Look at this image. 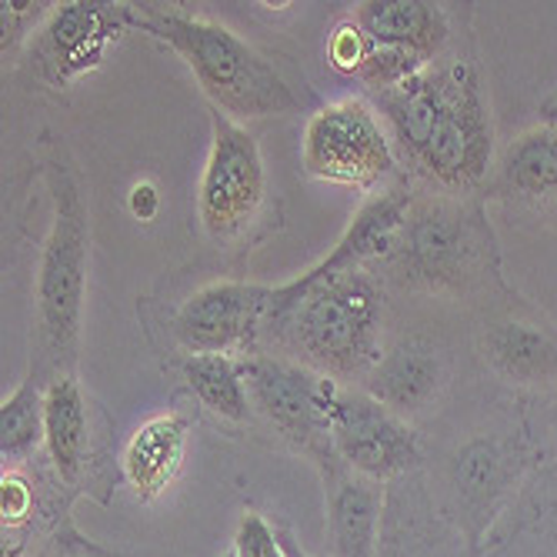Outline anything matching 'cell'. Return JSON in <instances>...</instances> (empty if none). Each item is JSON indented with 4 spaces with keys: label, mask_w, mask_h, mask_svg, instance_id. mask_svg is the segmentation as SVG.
<instances>
[{
    "label": "cell",
    "mask_w": 557,
    "mask_h": 557,
    "mask_svg": "<svg viewBox=\"0 0 557 557\" xmlns=\"http://www.w3.org/2000/svg\"><path fill=\"white\" fill-rule=\"evenodd\" d=\"M374 97L418 177L444 194H471L487 181L494 168V121L471 61L461 54L437 58Z\"/></svg>",
    "instance_id": "6da1fadb"
},
{
    "label": "cell",
    "mask_w": 557,
    "mask_h": 557,
    "mask_svg": "<svg viewBox=\"0 0 557 557\" xmlns=\"http://www.w3.org/2000/svg\"><path fill=\"white\" fill-rule=\"evenodd\" d=\"M264 334L337 384L364 381L384 354V290L371 271L337 274L308 287L281 284L274 287Z\"/></svg>",
    "instance_id": "7a4b0ae2"
},
{
    "label": "cell",
    "mask_w": 557,
    "mask_h": 557,
    "mask_svg": "<svg viewBox=\"0 0 557 557\" xmlns=\"http://www.w3.org/2000/svg\"><path fill=\"white\" fill-rule=\"evenodd\" d=\"M374 277L414 294H471L500 284L497 240L478 197H414L391 255L371 268Z\"/></svg>",
    "instance_id": "3957f363"
},
{
    "label": "cell",
    "mask_w": 557,
    "mask_h": 557,
    "mask_svg": "<svg viewBox=\"0 0 557 557\" xmlns=\"http://www.w3.org/2000/svg\"><path fill=\"white\" fill-rule=\"evenodd\" d=\"M131 24L177 50L214 111L244 121L297 111V97L277 67L231 27L181 11H158L154 4L131 8Z\"/></svg>",
    "instance_id": "277c9868"
},
{
    "label": "cell",
    "mask_w": 557,
    "mask_h": 557,
    "mask_svg": "<svg viewBox=\"0 0 557 557\" xmlns=\"http://www.w3.org/2000/svg\"><path fill=\"white\" fill-rule=\"evenodd\" d=\"M44 181L54 211H50V231L44 237L37 268V331L47 350L44 361L50 364V371L71 374L81 337L90 224L81 177L71 168L61 144H47Z\"/></svg>",
    "instance_id": "5b68a950"
},
{
    "label": "cell",
    "mask_w": 557,
    "mask_h": 557,
    "mask_svg": "<svg viewBox=\"0 0 557 557\" xmlns=\"http://www.w3.org/2000/svg\"><path fill=\"white\" fill-rule=\"evenodd\" d=\"M534 468L537 458L521 428L515 434H471L441 461L437 478H428L437 508L465 534L471 557H478Z\"/></svg>",
    "instance_id": "8992f818"
},
{
    "label": "cell",
    "mask_w": 557,
    "mask_h": 557,
    "mask_svg": "<svg viewBox=\"0 0 557 557\" xmlns=\"http://www.w3.org/2000/svg\"><path fill=\"white\" fill-rule=\"evenodd\" d=\"M327 434L337 458L377 484H394L424 468L418 431L361 387L334 381L327 400Z\"/></svg>",
    "instance_id": "52a82bcc"
},
{
    "label": "cell",
    "mask_w": 557,
    "mask_h": 557,
    "mask_svg": "<svg viewBox=\"0 0 557 557\" xmlns=\"http://www.w3.org/2000/svg\"><path fill=\"white\" fill-rule=\"evenodd\" d=\"M250 408L264 418L281 441L304 450L318 465L331 447L327 434V400L334 381L274 354H247L240 358Z\"/></svg>",
    "instance_id": "ba28073f"
},
{
    "label": "cell",
    "mask_w": 557,
    "mask_h": 557,
    "mask_svg": "<svg viewBox=\"0 0 557 557\" xmlns=\"http://www.w3.org/2000/svg\"><path fill=\"white\" fill-rule=\"evenodd\" d=\"M268 174L258 140L227 114L211 111V154L197 190V218L218 244L240 237L261 214Z\"/></svg>",
    "instance_id": "9c48e42d"
},
{
    "label": "cell",
    "mask_w": 557,
    "mask_h": 557,
    "mask_svg": "<svg viewBox=\"0 0 557 557\" xmlns=\"http://www.w3.org/2000/svg\"><path fill=\"white\" fill-rule=\"evenodd\" d=\"M300 168L327 184L371 190L394 174V150L364 100H337L304 127Z\"/></svg>",
    "instance_id": "30bf717a"
},
{
    "label": "cell",
    "mask_w": 557,
    "mask_h": 557,
    "mask_svg": "<svg viewBox=\"0 0 557 557\" xmlns=\"http://www.w3.org/2000/svg\"><path fill=\"white\" fill-rule=\"evenodd\" d=\"M274 287L250 281H214L194 290L174 314V337L187 354L247 358L271 318ZM255 354V350H250Z\"/></svg>",
    "instance_id": "8fae6325"
},
{
    "label": "cell",
    "mask_w": 557,
    "mask_h": 557,
    "mask_svg": "<svg viewBox=\"0 0 557 557\" xmlns=\"http://www.w3.org/2000/svg\"><path fill=\"white\" fill-rule=\"evenodd\" d=\"M127 24V4H87V0H74V4L58 8L30 40L37 77L50 87L74 84L81 74L94 71L108 58V50L121 40Z\"/></svg>",
    "instance_id": "7c38bea8"
},
{
    "label": "cell",
    "mask_w": 557,
    "mask_h": 557,
    "mask_svg": "<svg viewBox=\"0 0 557 557\" xmlns=\"http://www.w3.org/2000/svg\"><path fill=\"white\" fill-rule=\"evenodd\" d=\"M377 557H471L465 534L444 518L421 471L387 484Z\"/></svg>",
    "instance_id": "4fadbf2b"
},
{
    "label": "cell",
    "mask_w": 557,
    "mask_h": 557,
    "mask_svg": "<svg viewBox=\"0 0 557 557\" xmlns=\"http://www.w3.org/2000/svg\"><path fill=\"white\" fill-rule=\"evenodd\" d=\"M324 478L331 557H377L387 484L350 471L334 450L318 461Z\"/></svg>",
    "instance_id": "5bb4252c"
},
{
    "label": "cell",
    "mask_w": 557,
    "mask_h": 557,
    "mask_svg": "<svg viewBox=\"0 0 557 557\" xmlns=\"http://www.w3.org/2000/svg\"><path fill=\"white\" fill-rule=\"evenodd\" d=\"M444 384L447 361L441 347L424 334H408L381 354L374 371L361 381V391L381 400L397 418L411 421L431 408Z\"/></svg>",
    "instance_id": "9a60e30c"
},
{
    "label": "cell",
    "mask_w": 557,
    "mask_h": 557,
    "mask_svg": "<svg viewBox=\"0 0 557 557\" xmlns=\"http://www.w3.org/2000/svg\"><path fill=\"white\" fill-rule=\"evenodd\" d=\"M411 205H414V190L404 181L394 184L391 190L371 197L358 211V218L350 221V227L341 234L331 255L321 264H314L311 271H304L294 284L308 287V284H318V281L337 277V274L371 271L374 264H381L391 255L404 221H408Z\"/></svg>",
    "instance_id": "2e32d148"
},
{
    "label": "cell",
    "mask_w": 557,
    "mask_h": 557,
    "mask_svg": "<svg viewBox=\"0 0 557 557\" xmlns=\"http://www.w3.org/2000/svg\"><path fill=\"white\" fill-rule=\"evenodd\" d=\"M478 350L500 381L534 394L557 387V327L550 324L521 318L491 321L478 334Z\"/></svg>",
    "instance_id": "e0dca14e"
},
{
    "label": "cell",
    "mask_w": 557,
    "mask_h": 557,
    "mask_svg": "<svg viewBox=\"0 0 557 557\" xmlns=\"http://www.w3.org/2000/svg\"><path fill=\"white\" fill-rule=\"evenodd\" d=\"M478 557H557V461L531 471Z\"/></svg>",
    "instance_id": "ac0fdd59"
},
{
    "label": "cell",
    "mask_w": 557,
    "mask_h": 557,
    "mask_svg": "<svg viewBox=\"0 0 557 557\" xmlns=\"http://www.w3.org/2000/svg\"><path fill=\"white\" fill-rule=\"evenodd\" d=\"M44 447L58 484L81 487L90 471V411L71 374H50L44 391Z\"/></svg>",
    "instance_id": "d6986e66"
},
{
    "label": "cell",
    "mask_w": 557,
    "mask_h": 557,
    "mask_svg": "<svg viewBox=\"0 0 557 557\" xmlns=\"http://www.w3.org/2000/svg\"><path fill=\"white\" fill-rule=\"evenodd\" d=\"M350 21L374 44L408 50L424 64L444 58V47L450 40L447 14L437 4H424V0H371V4L354 8Z\"/></svg>",
    "instance_id": "ffe728a7"
},
{
    "label": "cell",
    "mask_w": 557,
    "mask_h": 557,
    "mask_svg": "<svg viewBox=\"0 0 557 557\" xmlns=\"http://www.w3.org/2000/svg\"><path fill=\"white\" fill-rule=\"evenodd\" d=\"M187 450V418L158 414L144 421L121 450V474L140 504L158 500L181 474Z\"/></svg>",
    "instance_id": "44dd1931"
},
{
    "label": "cell",
    "mask_w": 557,
    "mask_h": 557,
    "mask_svg": "<svg viewBox=\"0 0 557 557\" xmlns=\"http://www.w3.org/2000/svg\"><path fill=\"white\" fill-rule=\"evenodd\" d=\"M491 190L518 200H557V124L537 127L504 150Z\"/></svg>",
    "instance_id": "7402d4cb"
},
{
    "label": "cell",
    "mask_w": 557,
    "mask_h": 557,
    "mask_svg": "<svg viewBox=\"0 0 557 557\" xmlns=\"http://www.w3.org/2000/svg\"><path fill=\"white\" fill-rule=\"evenodd\" d=\"M181 371L194 397L221 421L244 424L255 414L244 374H240V358H224V354H187Z\"/></svg>",
    "instance_id": "603a6c76"
},
{
    "label": "cell",
    "mask_w": 557,
    "mask_h": 557,
    "mask_svg": "<svg viewBox=\"0 0 557 557\" xmlns=\"http://www.w3.org/2000/svg\"><path fill=\"white\" fill-rule=\"evenodd\" d=\"M44 391L37 371H30L21 387L0 404V454L4 465H21L44 444Z\"/></svg>",
    "instance_id": "cb8c5ba5"
},
{
    "label": "cell",
    "mask_w": 557,
    "mask_h": 557,
    "mask_svg": "<svg viewBox=\"0 0 557 557\" xmlns=\"http://www.w3.org/2000/svg\"><path fill=\"white\" fill-rule=\"evenodd\" d=\"M521 428L534 450L537 465L557 461V387L531 394L521 411Z\"/></svg>",
    "instance_id": "d4e9b609"
},
{
    "label": "cell",
    "mask_w": 557,
    "mask_h": 557,
    "mask_svg": "<svg viewBox=\"0 0 557 557\" xmlns=\"http://www.w3.org/2000/svg\"><path fill=\"white\" fill-rule=\"evenodd\" d=\"M0 515H4V534H17L37 515V491L21 471H8L0 478Z\"/></svg>",
    "instance_id": "484cf974"
},
{
    "label": "cell",
    "mask_w": 557,
    "mask_h": 557,
    "mask_svg": "<svg viewBox=\"0 0 557 557\" xmlns=\"http://www.w3.org/2000/svg\"><path fill=\"white\" fill-rule=\"evenodd\" d=\"M231 557H287L277 537V524H271L261 511H244L234 531Z\"/></svg>",
    "instance_id": "4316f807"
},
{
    "label": "cell",
    "mask_w": 557,
    "mask_h": 557,
    "mask_svg": "<svg viewBox=\"0 0 557 557\" xmlns=\"http://www.w3.org/2000/svg\"><path fill=\"white\" fill-rule=\"evenodd\" d=\"M371 47H374V40H371L358 24H354V21H344V24L331 34L327 61H331L334 71L358 77V71L364 67V61H368V54H371Z\"/></svg>",
    "instance_id": "83f0119b"
},
{
    "label": "cell",
    "mask_w": 557,
    "mask_h": 557,
    "mask_svg": "<svg viewBox=\"0 0 557 557\" xmlns=\"http://www.w3.org/2000/svg\"><path fill=\"white\" fill-rule=\"evenodd\" d=\"M40 17H44V4H4V11H0V24H4V54L30 34V27Z\"/></svg>",
    "instance_id": "f1b7e54d"
},
{
    "label": "cell",
    "mask_w": 557,
    "mask_h": 557,
    "mask_svg": "<svg viewBox=\"0 0 557 557\" xmlns=\"http://www.w3.org/2000/svg\"><path fill=\"white\" fill-rule=\"evenodd\" d=\"M127 205H131V214L137 221H150V218L158 214V208H161V197H158L154 184H134Z\"/></svg>",
    "instance_id": "f546056e"
},
{
    "label": "cell",
    "mask_w": 557,
    "mask_h": 557,
    "mask_svg": "<svg viewBox=\"0 0 557 557\" xmlns=\"http://www.w3.org/2000/svg\"><path fill=\"white\" fill-rule=\"evenodd\" d=\"M71 531H74V528H61V531L54 534V547L44 550L40 557H90V554H97V550H94L81 534H74L71 541H64Z\"/></svg>",
    "instance_id": "4dcf8cb0"
},
{
    "label": "cell",
    "mask_w": 557,
    "mask_h": 557,
    "mask_svg": "<svg viewBox=\"0 0 557 557\" xmlns=\"http://www.w3.org/2000/svg\"><path fill=\"white\" fill-rule=\"evenodd\" d=\"M277 537H281V544H284V554H287V557H308V554L300 550V544L294 541V534H290L287 528H277Z\"/></svg>",
    "instance_id": "1f68e13d"
},
{
    "label": "cell",
    "mask_w": 557,
    "mask_h": 557,
    "mask_svg": "<svg viewBox=\"0 0 557 557\" xmlns=\"http://www.w3.org/2000/svg\"><path fill=\"white\" fill-rule=\"evenodd\" d=\"M550 124H557V114H554V117H550Z\"/></svg>",
    "instance_id": "d6a6232c"
}]
</instances>
